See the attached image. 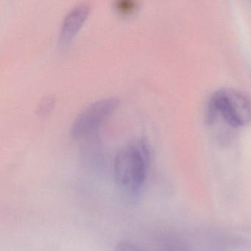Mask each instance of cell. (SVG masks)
I'll return each mask as SVG.
<instances>
[{"label": "cell", "mask_w": 251, "mask_h": 251, "mask_svg": "<svg viewBox=\"0 0 251 251\" xmlns=\"http://www.w3.org/2000/svg\"><path fill=\"white\" fill-rule=\"evenodd\" d=\"M150 148L136 139L120 148L114 161V174L119 190L127 199H136L145 184L149 168Z\"/></svg>", "instance_id": "6da1fadb"}, {"label": "cell", "mask_w": 251, "mask_h": 251, "mask_svg": "<svg viewBox=\"0 0 251 251\" xmlns=\"http://www.w3.org/2000/svg\"><path fill=\"white\" fill-rule=\"evenodd\" d=\"M55 102V100L53 96L45 97L38 105L37 114L41 117L47 115L52 109Z\"/></svg>", "instance_id": "8992f818"}, {"label": "cell", "mask_w": 251, "mask_h": 251, "mask_svg": "<svg viewBox=\"0 0 251 251\" xmlns=\"http://www.w3.org/2000/svg\"><path fill=\"white\" fill-rule=\"evenodd\" d=\"M208 114L209 121L220 114L231 127H244L251 121V99L242 91L222 88L211 96Z\"/></svg>", "instance_id": "7a4b0ae2"}, {"label": "cell", "mask_w": 251, "mask_h": 251, "mask_svg": "<svg viewBox=\"0 0 251 251\" xmlns=\"http://www.w3.org/2000/svg\"><path fill=\"white\" fill-rule=\"evenodd\" d=\"M90 10L91 6L88 2H80L73 7L66 14L61 23L58 37L61 45L68 43L74 37L87 18Z\"/></svg>", "instance_id": "277c9868"}, {"label": "cell", "mask_w": 251, "mask_h": 251, "mask_svg": "<svg viewBox=\"0 0 251 251\" xmlns=\"http://www.w3.org/2000/svg\"><path fill=\"white\" fill-rule=\"evenodd\" d=\"M114 251H142L139 247L130 242H123L117 244Z\"/></svg>", "instance_id": "52a82bcc"}, {"label": "cell", "mask_w": 251, "mask_h": 251, "mask_svg": "<svg viewBox=\"0 0 251 251\" xmlns=\"http://www.w3.org/2000/svg\"><path fill=\"white\" fill-rule=\"evenodd\" d=\"M118 103V98L110 97L88 105L73 121L70 127L72 136L78 139L93 133L109 117Z\"/></svg>", "instance_id": "3957f363"}, {"label": "cell", "mask_w": 251, "mask_h": 251, "mask_svg": "<svg viewBox=\"0 0 251 251\" xmlns=\"http://www.w3.org/2000/svg\"><path fill=\"white\" fill-rule=\"evenodd\" d=\"M114 7L117 12L127 15L137 9L139 2L135 0H117L114 2Z\"/></svg>", "instance_id": "5b68a950"}]
</instances>
